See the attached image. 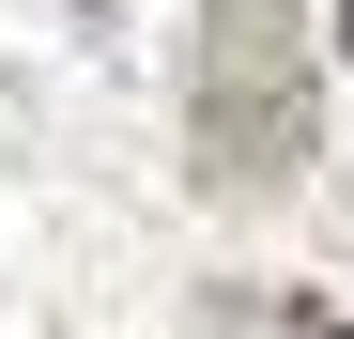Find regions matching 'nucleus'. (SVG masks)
Segmentation results:
<instances>
[{
    "label": "nucleus",
    "mask_w": 354,
    "mask_h": 339,
    "mask_svg": "<svg viewBox=\"0 0 354 339\" xmlns=\"http://www.w3.org/2000/svg\"><path fill=\"white\" fill-rule=\"evenodd\" d=\"M308 154H324L308 0H201V46H185V185L201 201H277Z\"/></svg>",
    "instance_id": "nucleus-1"
},
{
    "label": "nucleus",
    "mask_w": 354,
    "mask_h": 339,
    "mask_svg": "<svg viewBox=\"0 0 354 339\" xmlns=\"http://www.w3.org/2000/svg\"><path fill=\"white\" fill-rule=\"evenodd\" d=\"M339 46H354V0H339Z\"/></svg>",
    "instance_id": "nucleus-3"
},
{
    "label": "nucleus",
    "mask_w": 354,
    "mask_h": 339,
    "mask_svg": "<svg viewBox=\"0 0 354 339\" xmlns=\"http://www.w3.org/2000/svg\"><path fill=\"white\" fill-rule=\"evenodd\" d=\"M201 339H354V324L308 293H201Z\"/></svg>",
    "instance_id": "nucleus-2"
}]
</instances>
